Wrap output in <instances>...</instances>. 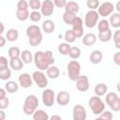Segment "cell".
<instances>
[{
  "instance_id": "obj_10",
  "label": "cell",
  "mask_w": 120,
  "mask_h": 120,
  "mask_svg": "<svg viewBox=\"0 0 120 120\" xmlns=\"http://www.w3.org/2000/svg\"><path fill=\"white\" fill-rule=\"evenodd\" d=\"M113 10H114V6L112 5V3L104 2L101 5H99L97 12L101 17H107V16L111 15L112 13H113Z\"/></svg>"
},
{
  "instance_id": "obj_52",
  "label": "cell",
  "mask_w": 120,
  "mask_h": 120,
  "mask_svg": "<svg viewBox=\"0 0 120 120\" xmlns=\"http://www.w3.org/2000/svg\"><path fill=\"white\" fill-rule=\"evenodd\" d=\"M6 119V112L3 110H0V120H5Z\"/></svg>"
},
{
  "instance_id": "obj_22",
  "label": "cell",
  "mask_w": 120,
  "mask_h": 120,
  "mask_svg": "<svg viewBox=\"0 0 120 120\" xmlns=\"http://www.w3.org/2000/svg\"><path fill=\"white\" fill-rule=\"evenodd\" d=\"M107 91H108V86L103 82H99V83L96 84V86L94 88V92H95L96 96H98V97L104 96L105 94H107Z\"/></svg>"
},
{
  "instance_id": "obj_14",
  "label": "cell",
  "mask_w": 120,
  "mask_h": 120,
  "mask_svg": "<svg viewBox=\"0 0 120 120\" xmlns=\"http://www.w3.org/2000/svg\"><path fill=\"white\" fill-rule=\"evenodd\" d=\"M55 101L60 106H66L70 101V94L67 91H60L55 97Z\"/></svg>"
},
{
  "instance_id": "obj_54",
  "label": "cell",
  "mask_w": 120,
  "mask_h": 120,
  "mask_svg": "<svg viewBox=\"0 0 120 120\" xmlns=\"http://www.w3.org/2000/svg\"><path fill=\"white\" fill-rule=\"evenodd\" d=\"M116 9H117V12L119 13V11H120V1H118L116 3Z\"/></svg>"
},
{
  "instance_id": "obj_47",
  "label": "cell",
  "mask_w": 120,
  "mask_h": 120,
  "mask_svg": "<svg viewBox=\"0 0 120 120\" xmlns=\"http://www.w3.org/2000/svg\"><path fill=\"white\" fill-rule=\"evenodd\" d=\"M52 3L57 8H65V6L67 4V1L66 0H53Z\"/></svg>"
},
{
  "instance_id": "obj_19",
  "label": "cell",
  "mask_w": 120,
  "mask_h": 120,
  "mask_svg": "<svg viewBox=\"0 0 120 120\" xmlns=\"http://www.w3.org/2000/svg\"><path fill=\"white\" fill-rule=\"evenodd\" d=\"M109 24L113 28H119L120 27V13L115 12L112 13L110 16V19L108 20Z\"/></svg>"
},
{
  "instance_id": "obj_13",
  "label": "cell",
  "mask_w": 120,
  "mask_h": 120,
  "mask_svg": "<svg viewBox=\"0 0 120 120\" xmlns=\"http://www.w3.org/2000/svg\"><path fill=\"white\" fill-rule=\"evenodd\" d=\"M76 88L80 92H86L89 89V79L86 75H80V77L76 80Z\"/></svg>"
},
{
  "instance_id": "obj_29",
  "label": "cell",
  "mask_w": 120,
  "mask_h": 120,
  "mask_svg": "<svg viewBox=\"0 0 120 120\" xmlns=\"http://www.w3.org/2000/svg\"><path fill=\"white\" fill-rule=\"evenodd\" d=\"M8 56L10 59H13V58H19L21 56V50L19 47L17 46H12L8 49Z\"/></svg>"
},
{
  "instance_id": "obj_16",
  "label": "cell",
  "mask_w": 120,
  "mask_h": 120,
  "mask_svg": "<svg viewBox=\"0 0 120 120\" xmlns=\"http://www.w3.org/2000/svg\"><path fill=\"white\" fill-rule=\"evenodd\" d=\"M79 10H80V7H79V4L77 2H75V1L67 2L66 6H65V11L76 15L79 12Z\"/></svg>"
},
{
  "instance_id": "obj_48",
  "label": "cell",
  "mask_w": 120,
  "mask_h": 120,
  "mask_svg": "<svg viewBox=\"0 0 120 120\" xmlns=\"http://www.w3.org/2000/svg\"><path fill=\"white\" fill-rule=\"evenodd\" d=\"M112 59H113V62L117 65V66H120V52H117L113 54L112 56Z\"/></svg>"
},
{
  "instance_id": "obj_9",
  "label": "cell",
  "mask_w": 120,
  "mask_h": 120,
  "mask_svg": "<svg viewBox=\"0 0 120 120\" xmlns=\"http://www.w3.org/2000/svg\"><path fill=\"white\" fill-rule=\"evenodd\" d=\"M55 101V94L54 91L47 88L42 92V102L46 107H52Z\"/></svg>"
},
{
  "instance_id": "obj_38",
  "label": "cell",
  "mask_w": 120,
  "mask_h": 120,
  "mask_svg": "<svg viewBox=\"0 0 120 120\" xmlns=\"http://www.w3.org/2000/svg\"><path fill=\"white\" fill-rule=\"evenodd\" d=\"M10 77H11V70H10L9 68H8L6 69H3V70H0V80L7 81Z\"/></svg>"
},
{
  "instance_id": "obj_24",
  "label": "cell",
  "mask_w": 120,
  "mask_h": 120,
  "mask_svg": "<svg viewBox=\"0 0 120 120\" xmlns=\"http://www.w3.org/2000/svg\"><path fill=\"white\" fill-rule=\"evenodd\" d=\"M9 67L13 70L19 71L23 68V63L20 57L19 58H13V59H10V61H9Z\"/></svg>"
},
{
  "instance_id": "obj_15",
  "label": "cell",
  "mask_w": 120,
  "mask_h": 120,
  "mask_svg": "<svg viewBox=\"0 0 120 120\" xmlns=\"http://www.w3.org/2000/svg\"><path fill=\"white\" fill-rule=\"evenodd\" d=\"M18 81L20 82V85L22 87V88H29L32 86L33 84V80H32V77L30 76V74L28 73H22L19 78H18Z\"/></svg>"
},
{
  "instance_id": "obj_17",
  "label": "cell",
  "mask_w": 120,
  "mask_h": 120,
  "mask_svg": "<svg viewBox=\"0 0 120 120\" xmlns=\"http://www.w3.org/2000/svg\"><path fill=\"white\" fill-rule=\"evenodd\" d=\"M60 75V70L57 67L52 65L46 69V76L50 79H57Z\"/></svg>"
},
{
  "instance_id": "obj_46",
  "label": "cell",
  "mask_w": 120,
  "mask_h": 120,
  "mask_svg": "<svg viewBox=\"0 0 120 120\" xmlns=\"http://www.w3.org/2000/svg\"><path fill=\"white\" fill-rule=\"evenodd\" d=\"M8 106H9V99L7 97L5 98H3V99L0 100V110H3L4 111V110L8 109Z\"/></svg>"
},
{
  "instance_id": "obj_33",
  "label": "cell",
  "mask_w": 120,
  "mask_h": 120,
  "mask_svg": "<svg viewBox=\"0 0 120 120\" xmlns=\"http://www.w3.org/2000/svg\"><path fill=\"white\" fill-rule=\"evenodd\" d=\"M98 33L110 29V24H109L108 20H106V19L100 20V21L98 22Z\"/></svg>"
},
{
  "instance_id": "obj_20",
  "label": "cell",
  "mask_w": 120,
  "mask_h": 120,
  "mask_svg": "<svg viewBox=\"0 0 120 120\" xmlns=\"http://www.w3.org/2000/svg\"><path fill=\"white\" fill-rule=\"evenodd\" d=\"M102 57H103V55H102L101 51H99V50H95V51H93V52L90 53L89 59H90V62H91L92 64H95V65H96V64H99V63L101 62Z\"/></svg>"
},
{
  "instance_id": "obj_39",
  "label": "cell",
  "mask_w": 120,
  "mask_h": 120,
  "mask_svg": "<svg viewBox=\"0 0 120 120\" xmlns=\"http://www.w3.org/2000/svg\"><path fill=\"white\" fill-rule=\"evenodd\" d=\"M86 6L87 8H89L90 10H96V8L99 7V1L98 0H87Z\"/></svg>"
},
{
  "instance_id": "obj_27",
  "label": "cell",
  "mask_w": 120,
  "mask_h": 120,
  "mask_svg": "<svg viewBox=\"0 0 120 120\" xmlns=\"http://www.w3.org/2000/svg\"><path fill=\"white\" fill-rule=\"evenodd\" d=\"M33 120H49L48 113L43 110H36V112L32 114Z\"/></svg>"
},
{
  "instance_id": "obj_45",
  "label": "cell",
  "mask_w": 120,
  "mask_h": 120,
  "mask_svg": "<svg viewBox=\"0 0 120 120\" xmlns=\"http://www.w3.org/2000/svg\"><path fill=\"white\" fill-rule=\"evenodd\" d=\"M113 112H119L120 111V98H118L114 102H112L110 106H109Z\"/></svg>"
},
{
  "instance_id": "obj_41",
  "label": "cell",
  "mask_w": 120,
  "mask_h": 120,
  "mask_svg": "<svg viewBox=\"0 0 120 120\" xmlns=\"http://www.w3.org/2000/svg\"><path fill=\"white\" fill-rule=\"evenodd\" d=\"M112 39H113V42H114V45L117 49H120V31L119 30H116L113 34H112Z\"/></svg>"
},
{
  "instance_id": "obj_51",
  "label": "cell",
  "mask_w": 120,
  "mask_h": 120,
  "mask_svg": "<svg viewBox=\"0 0 120 120\" xmlns=\"http://www.w3.org/2000/svg\"><path fill=\"white\" fill-rule=\"evenodd\" d=\"M6 98V90L0 87V100Z\"/></svg>"
},
{
  "instance_id": "obj_23",
  "label": "cell",
  "mask_w": 120,
  "mask_h": 120,
  "mask_svg": "<svg viewBox=\"0 0 120 120\" xmlns=\"http://www.w3.org/2000/svg\"><path fill=\"white\" fill-rule=\"evenodd\" d=\"M21 60L22 61L23 64H30L31 62H33V58L34 55L32 54V52L28 50H24L22 52H21V56H20Z\"/></svg>"
},
{
  "instance_id": "obj_21",
  "label": "cell",
  "mask_w": 120,
  "mask_h": 120,
  "mask_svg": "<svg viewBox=\"0 0 120 120\" xmlns=\"http://www.w3.org/2000/svg\"><path fill=\"white\" fill-rule=\"evenodd\" d=\"M54 29H55V24L52 20H45L42 22V30L45 33L51 34L54 31Z\"/></svg>"
},
{
  "instance_id": "obj_42",
  "label": "cell",
  "mask_w": 120,
  "mask_h": 120,
  "mask_svg": "<svg viewBox=\"0 0 120 120\" xmlns=\"http://www.w3.org/2000/svg\"><path fill=\"white\" fill-rule=\"evenodd\" d=\"M28 2L25 0H20L17 3V9L18 10H28Z\"/></svg>"
},
{
  "instance_id": "obj_36",
  "label": "cell",
  "mask_w": 120,
  "mask_h": 120,
  "mask_svg": "<svg viewBox=\"0 0 120 120\" xmlns=\"http://www.w3.org/2000/svg\"><path fill=\"white\" fill-rule=\"evenodd\" d=\"M75 17H76L75 14H72V13H69V12L65 11L64 14H63V21H64V22L66 24L71 25V23H72V22H73V20H74Z\"/></svg>"
},
{
  "instance_id": "obj_34",
  "label": "cell",
  "mask_w": 120,
  "mask_h": 120,
  "mask_svg": "<svg viewBox=\"0 0 120 120\" xmlns=\"http://www.w3.org/2000/svg\"><path fill=\"white\" fill-rule=\"evenodd\" d=\"M16 18L19 21H26L29 18V11L28 10H18L16 11Z\"/></svg>"
},
{
  "instance_id": "obj_6",
  "label": "cell",
  "mask_w": 120,
  "mask_h": 120,
  "mask_svg": "<svg viewBox=\"0 0 120 120\" xmlns=\"http://www.w3.org/2000/svg\"><path fill=\"white\" fill-rule=\"evenodd\" d=\"M99 15L96 10H88L84 16V24L88 28L95 27L98 22Z\"/></svg>"
},
{
  "instance_id": "obj_25",
  "label": "cell",
  "mask_w": 120,
  "mask_h": 120,
  "mask_svg": "<svg viewBox=\"0 0 120 120\" xmlns=\"http://www.w3.org/2000/svg\"><path fill=\"white\" fill-rule=\"evenodd\" d=\"M19 38V32L17 29L14 28H10L9 30H8L7 34H6V40L9 41V42H13L16 41Z\"/></svg>"
},
{
  "instance_id": "obj_35",
  "label": "cell",
  "mask_w": 120,
  "mask_h": 120,
  "mask_svg": "<svg viewBox=\"0 0 120 120\" xmlns=\"http://www.w3.org/2000/svg\"><path fill=\"white\" fill-rule=\"evenodd\" d=\"M118 98H119V97L117 96L116 93H114V92H110V93H107V94H106L105 101H106V103L110 106V105H111L112 102H114Z\"/></svg>"
},
{
  "instance_id": "obj_11",
  "label": "cell",
  "mask_w": 120,
  "mask_h": 120,
  "mask_svg": "<svg viewBox=\"0 0 120 120\" xmlns=\"http://www.w3.org/2000/svg\"><path fill=\"white\" fill-rule=\"evenodd\" d=\"M86 117H87L86 110L82 105L77 104L73 107V110H72L73 120H86Z\"/></svg>"
},
{
  "instance_id": "obj_28",
  "label": "cell",
  "mask_w": 120,
  "mask_h": 120,
  "mask_svg": "<svg viewBox=\"0 0 120 120\" xmlns=\"http://www.w3.org/2000/svg\"><path fill=\"white\" fill-rule=\"evenodd\" d=\"M112 36V30L111 29H108L106 31H103V32H99L98 33V39L101 42H108V41L111 40Z\"/></svg>"
},
{
  "instance_id": "obj_31",
  "label": "cell",
  "mask_w": 120,
  "mask_h": 120,
  "mask_svg": "<svg viewBox=\"0 0 120 120\" xmlns=\"http://www.w3.org/2000/svg\"><path fill=\"white\" fill-rule=\"evenodd\" d=\"M64 38H65L66 42L68 43V44L69 43H73L77 39V38L74 35V33L72 32V30H67L65 32V34H64Z\"/></svg>"
},
{
  "instance_id": "obj_53",
  "label": "cell",
  "mask_w": 120,
  "mask_h": 120,
  "mask_svg": "<svg viewBox=\"0 0 120 120\" xmlns=\"http://www.w3.org/2000/svg\"><path fill=\"white\" fill-rule=\"evenodd\" d=\"M4 30H5V25H4V23H3V22H0V35H2V34H3Z\"/></svg>"
},
{
  "instance_id": "obj_26",
  "label": "cell",
  "mask_w": 120,
  "mask_h": 120,
  "mask_svg": "<svg viewBox=\"0 0 120 120\" xmlns=\"http://www.w3.org/2000/svg\"><path fill=\"white\" fill-rule=\"evenodd\" d=\"M18 89H19V84L17 82H15L14 81H8L5 84V90L8 93H10V94L16 93L18 91Z\"/></svg>"
},
{
  "instance_id": "obj_18",
  "label": "cell",
  "mask_w": 120,
  "mask_h": 120,
  "mask_svg": "<svg viewBox=\"0 0 120 120\" xmlns=\"http://www.w3.org/2000/svg\"><path fill=\"white\" fill-rule=\"evenodd\" d=\"M97 42V36L94 33H88L82 37V43L85 46H93Z\"/></svg>"
},
{
  "instance_id": "obj_40",
  "label": "cell",
  "mask_w": 120,
  "mask_h": 120,
  "mask_svg": "<svg viewBox=\"0 0 120 120\" xmlns=\"http://www.w3.org/2000/svg\"><path fill=\"white\" fill-rule=\"evenodd\" d=\"M28 6L30 7V8H32L33 10H38L40 9V6H41V2L39 0H30L28 2Z\"/></svg>"
},
{
  "instance_id": "obj_43",
  "label": "cell",
  "mask_w": 120,
  "mask_h": 120,
  "mask_svg": "<svg viewBox=\"0 0 120 120\" xmlns=\"http://www.w3.org/2000/svg\"><path fill=\"white\" fill-rule=\"evenodd\" d=\"M99 117L102 119V120H112V113L110 112V111H103L101 113H100V115H99Z\"/></svg>"
},
{
  "instance_id": "obj_3",
  "label": "cell",
  "mask_w": 120,
  "mask_h": 120,
  "mask_svg": "<svg viewBox=\"0 0 120 120\" xmlns=\"http://www.w3.org/2000/svg\"><path fill=\"white\" fill-rule=\"evenodd\" d=\"M38 106V99L35 95H28L25 99L22 106V112L26 115H32Z\"/></svg>"
},
{
  "instance_id": "obj_4",
  "label": "cell",
  "mask_w": 120,
  "mask_h": 120,
  "mask_svg": "<svg viewBox=\"0 0 120 120\" xmlns=\"http://www.w3.org/2000/svg\"><path fill=\"white\" fill-rule=\"evenodd\" d=\"M88 105L94 114H100L105 110V103L98 96H93L88 101Z\"/></svg>"
},
{
  "instance_id": "obj_37",
  "label": "cell",
  "mask_w": 120,
  "mask_h": 120,
  "mask_svg": "<svg viewBox=\"0 0 120 120\" xmlns=\"http://www.w3.org/2000/svg\"><path fill=\"white\" fill-rule=\"evenodd\" d=\"M41 17L42 15L38 10H33L32 12L29 13V18L32 22H39L41 20Z\"/></svg>"
},
{
  "instance_id": "obj_8",
  "label": "cell",
  "mask_w": 120,
  "mask_h": 120,
  "mask_svg": "<svg viewBox=\"0 0 120 120\" xmlns=\"http://www.w3.org/2000/svg\"><path fill=\"white\" fill-rule=\"evenodd\" d=\"M72 25V32L74 33V35L76 36V38H82L83 35V22L81 17L76 16L71 23Z\"/></svg>"
},
{
  "instance_id": "obj_30",
  "label": "cell",
  "mask_w": 120,
  "mask_h": 120,
  "mask_svg": "<svg viewBox=\"0 0 120 120\" xmlns=\"http://www.w3.org/2000/svg\"><path fill=\"white\" fill-rule=\"evenodd\" d=\"M68 56L71 59H73V60L78 59L81 56V50H80V48L77 47V46L70 47V50H69V52H68Z\"/></svg>"
},
{
  "instance_id": "obj_49",
  "label": "cell",
  "mask_w": 120,
  "mask_h": 120,
  "mask_svg": "<svg viewBox=\"0 0 120 120\" xmlns=\"http://www.w3.org/2000/svg\"><path fill=\"white\" fill-rule=\"evenodd\" d=\"M6 42H7L6 38H4V37H2V35H0V48L4 47L6 45Z\"/></svg>"
},
{
  "instance_id": "obj_2",
  "label": "cell",
  "mask_w": 120,
  "mask_h": 120,
  "mask_svg": "<svg viewBox=\"0 0 120 120\" xmlns=\"http://www.w3.org/2000/svg\"><path fill=\"white\" fill-rule=\"evenodd\" d=\"M26 36L28 37V42L32 47L39 45L42 41V33L38 25L32 24L26 28Z\"/></svg>"
},
{
  "instance_id": "obj_5",
  "label": "cell",
  "mask_w": 120,
  "mask_h": 120,
  "mask_svg": "<svg viewBox=\"0 0 120 120\" xmlns=\"http://www.w3.org/2000/svg\"><path fill=\"white\" fill-rule=\"evenodd\" d=\"M81 75V65L77 60H71L68 64V76L69 80L76 82Z\"/></svg>"
},
{
  "instance_id": "obj_32",
  "label": "cell",
  "mask_w": 120,
  "mask_h": 120,
  "mask_svg": "<svg viewBox=\"0 0 120 120\" xmlns=\"http://www.w3.org/2000/svg\"><path fill=\"white\" fill-rule=\"evenodd\" d=\"M70 45L67 42H63V43H60L59 46H58V52L63 54V55H68V52H69V50H70Z\"/></svg>"
},
{
  "instance_id": "obj_55",
  "label": "cell",
  "mask_w": 120,
  "mask_h": 120,
  "mask_svg": "<svg viewBox=\"0 0 120 120\" xmlns=\"http://www.w3.org/2000/svg\"><path fill=\"white\" fill-rule=\"evenodd\" d=\"M94 120H102L100 117H98V118H96V119H94Z\"/></svg>"
},
{
  "instance_id": "obj_44",
  "label": "cell",
  "mask_w": 120,
  "mask_h": 120,
  "mask_svg": "<svg viewBox=\"0 0 120 120\" xmlns=\"http://www.w3.org/2000/svg\"><path fill=\"white\" fill-rule=\"evenodd\" d=\"M8 68V59L7 57L1 55L0 56V70L6 69Z\"/></svg>"
},
{
  "instance_id": "obj_50",
  "label": "cell",
  "mask_w": 120,
  "mask_h": 120,
  "mask_svg": "<svg viewBox=\"0 0 120 120\" xmlns=\"http://www.w3.org/2000/svg\"><path fill=\"white\" fill-rule=\"evenodd\" d=\"M49 120H62V117L60 115H58V114H52L49 118Z\"/></svg>"
},
{
  "instance_id": "obj_1",
  "label": "cell",
  "mask_w": 120,
  "mask_h": 120,
  "mask_svg": "<svg viewBox=\"0 0 120 120\" xmlns=\"http://www.w3.org/2000/svg\"><path fill=\"white\" fill-rule=\"evenodd\" d=\"M33 61H34L36 67L38 68V70L44 71L50 66L53 65V63H54L52 52V51H46V52L38 51L34 54Z\"/></svg>"
},
{
  "instance_id": "obj_12",
  "label": "cell",
  "mask_w": 120,
  "mask_h": 120,
  "mask_svg": "<svg viewBox=\"0 0 120 120\" xmlns=\"http://www.w3.org/2000/svg\"><path fill=\"white\" fill-rule=\"evenodd\" d=\"M54 10V5L52 3V1L51 0H44L43 2H41V6H40V13L42 16L45 17H49L53 13Z\"/></svg>"
},
{
  "instance_id": "obj_7",
  "label": "cell",
  "mask_w": 120,
  "mask_h": 120,
  "mask_svg": "<svg viewBox=\"0 0 120 120\" xmlns=\"http://www.w3.org/2000/svg\"><path fill=\"white\" fill-rule=\"evenodd\" d=\"M32 80L39 88H45L48 85V78L43 71L36 70L32 74Z\"/></svg>"
}]
</instances>
